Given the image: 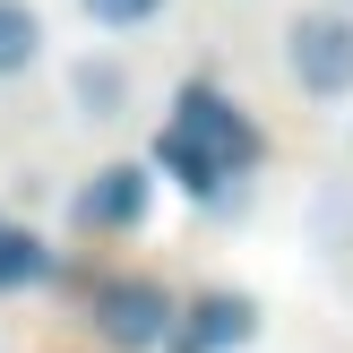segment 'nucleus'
<instances>
[{
	"label": "nucleus",
	"instance_id": "f257e3e1",
	"mask_svg": "<svg viewBox=\"0 0 353 353\" xmlns=\"http://www.w3.org/2000/svg\"><path fill=\"white\" fill-rule=\"evenodd\" d=\"M155 164H164L190 199H216L241 164H259V130L241 121L233 95H216L207 78H190L181 95H172V121L155 130Z\"/></svg>",
	"mask_w": 353,
	"mask_h": 353
},
{
	"label": "nucleus",
	"instance_id": "f03ea898",
	"mask_svg": "<svg viewBox=\"0 0 353 353\" xmlns=\"http://www.w3.org/2000/svg\"><path fill=\"white\" fill-rule=\"evenodd\" d=\"M86 319H95V336L112 353H155L181 310H172V293L155 285V276H103V285L86 293Z\"/></svg>",
	"mask_w": 353,
	"mask_h": 353
},
{
	"label": "nucleus",
	"instance_id": "7ed1b4c3",
	"mask_svg": "<svg viewBox=\"0 0 353 353\" xmlns=\"http://www.w3.org/2000/svg\"><path fill=\"white\" fill-rule=\"evenodd\" d=\"M285 69L302 95H353V17L345 9H302L285 26Z\"/></svg>",
	"mask_w": 353,
	"mask_h": 353
},
{
	"label": "nucleus",
	"instance_id": "20e7f679",
	"mask_svg": "<svg viewBox=\"0 0 353 353\" xmlns=\"http://www.w3.org/2000/svg\"><path fill=\"white\" fill-rule=\"evenodd\" d=\"M259 327V302L250 293H207V302H190V319H172V353H224V345H241Z\"/></svg>",
	"mask_w": 353,
	"mask_h": 353
},
{
	"label": "nucleus",
	"instance_id": "39448f33",
	"mask_svg": "<svg viewBox=\"0 0 353 353\" xmlns=\"http://www.w3.org/2000/svg\"><path fill=\"white\" fill-rule=\"evenodd\" d=\"M138 216H147V172L138 164H103L95 181L78 190V224L86 233H130Z\"/></svg>",
	"mask_w": 353,
	"mask_h": 353
},
{
	"label": "nucleus",
	"instance_id": "423d86ee",
	"mask_svg": "<svg viewBox=\"0 0 353 353\" xmlns=\"http://www.w3.org/2000/svg\"><path fill=\"white\" fill-rule=\"evenodd\" d=\"M69 95H78V112H86V121H121L130 78H121V61H95V52H86V61L69 69Z\"/></svg>",
	"mask_w": 353,
	"mask_h": 353
},
{
	"label": "nucleus",
	"instance_id": "0eeeda50",
	"mask_svg": "<svg viewBox=\"0 0 353 353\" xmlns=\"http://www.w3.org/2000/svg\"><path fill=\"white\" fill-rule=\"evenodd\" d=\"M34 52H43V17H34L26 0H0V78L34 69Z\"/></svg>",
	"mask_w": 353,
	"mask_h": 353
},
{
	"label": "nucleus",
	"instance_id": "6e6552de",
	"mask_svg": "<svg viewBox=\"0 0 353 353\" xmlns=\"http://www.w3.org/2000/svg\"><path fill=\"white\" fill-rule=\"evenodd\" d=\"M52 268V250L34 233H9V224H0V285H34V276Z\"/></svg>",
	"mask_w": 353,
	"mask_h": 353
},
{
	"label": "nucleus",
	"instance_id": "1a4fd4ad",
	"mask_svg": "<svg viewBox=\"0 0 353 353\" xmlns=\"http://www.w3.org/2000/svg\"><path fill=\"white\" fill-rule=\"evenodd\" d=\"M86 17H95V26H147L155 9H164V0H78Z\"/></svg>",
	"mask_w": 353,
	"mask_h": 353
},
{
	"label": "nucleus",
	"instance_id": "9d476101",
	"mask_svg": "<svg viewBox=\"0 0 353 353\" xmlns=\"http://www.w3.org/2000/svg\"><path fill=\"white\" fill-rule=\"evenodd\" d=\"M345 9H353V0H345Z\"/></svg>",
	"mask_w": 353,
	"mask_h": 353
}]
</instances>
